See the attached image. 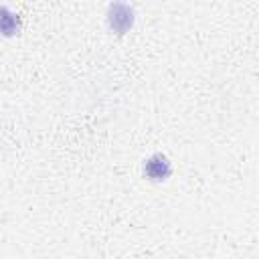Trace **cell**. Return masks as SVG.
<instances>
[{
  "instance_id": "6da1fadb",
  "label": "cell",
  "mask_w": 259,
  "mask_h": 259,
  "mask_svg": "<svg viewBox=\"0 0 259 259\" xmlns=\"http://www.w3.org/2000/svg\"><path fill=\"white\" fill-rule=\"evenodd\" d=\"M105 22L111 32L125 34L132 30V26L136 22V10L127 2H111L105 10Z\"/></svg>"
},
{
  "instance_id": "7a4b0ae2",
  "label": "cell",
  "mask_w": 259,
  "mask_h": 259,
  "mask_svg": "<svg viewBox=\"0 0 259 259\" xmlns=\"http://www.w3.org/2000/svg\"><path fill=\"white\" fill-rule=\"evenodd\" d=\"M142 172H144V178H148L150 182H164L172 176V162L168 160L166 154L156 152L144 160Z\"/></svg>"
},
{
  "instance_id": "3957f363",
  "label": "cell",
  "mask_w": 259,
  "mask_h": 259,
  "mask_svg": "<svg viewBox=\"0 0 259 259\" xmlns=\"http://www.w3.org/2000/svg\"><path fill=\"white\" fill-rule=\"evenodd\" d=\"M20 26H22L20 14L14 12L8 4H0V34L6 38L16 36L20 32Z\"/></svg>"
}]
</instances>
